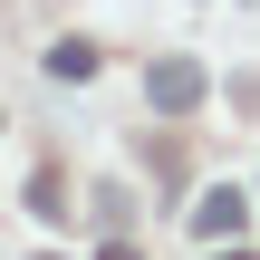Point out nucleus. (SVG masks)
<instances>
[{
  "label": "nucleus",
  "mask_w": 260,
  "mask_h": 260,
  "mask_svg": "<svg viewBox=\"0 0 260 260\" xmlns=\"http://www.w3.org/2000/svg\"><path fill=\"white\" fill-rule=\"evenodd\" d=\"M145 96H154L164 116H193V106H203V68H193V58H154V77H145Z\"/></svg>",
  "instance_id": "1"
},
{
  "label": "nucleus",
  "mask_w": 260,
  "mask_h": 260,
  "mask_svg": "<svg viewBox=\"0 0 260 260\" xmlns=\"http://www.w3.org/2000/svg\"><path fill=\"white\" fill-rule=\"evenodd\" d=\"M241 222H251V203H241V193H232V183H212V193H203V203H193V232H203V241H232V232H241Z\"/></svg>",
  "instance_id": "2"
},
{
  "label": "nucleus",
  "mask_w": 260,
  "mask_h": 260,
  "mask_svg": "<svg viewBox=\"0 0 260 260\" xmlns=\"http://www.w3.org/2000/svg\"><path fill=\"white\" fill-rule=\"evenodd\" d=\"M48 77H58V87H68V77H96V48H87V39H58V48H48Z\"/></svg>",
  "instance_id": "3"
},
{
  "label": "nucleus",
  "mask_w": 260,
  "mask_h": 260,
  "mask_svg": "<svg viewBox=\"0 0 260 260\" xmlns=\"http://www.w3.org/2000/svg\"><path fill=\"white\" fill-rule=\"evenodd\" d=\"M212 260H222V251H212ZM232 260H251V251H232Z\"/></svg>",
  "instance_id": "5"
},
{
  "label": "nucleus",
  "mask_w": 260,
  "mask_h": 260,
  "mask_svg": "<svg viewBox=\"0 0 260 260\" xmlns=\"http://www.w3.org/2000/svg\"><path fill=\"white\" fill-rule=\"evenodd\" d=\"M29 212H39V222H58V212H68V193H58V174H39V183H29Z\"/></svg>",
  "instance_id": "4"
}]
</instances>
